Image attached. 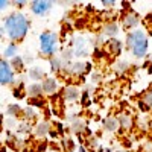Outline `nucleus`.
Wrapping results in <instances>:
<instances>
[{"label":"nucleus","instance_id":"nucleus-1","mask_svg":"<svg viewBox=\"0 0 152 152\" xmlns=\"http://www.w3.org/2000/svg\"><path fill=\"white\" fill-rule=\"evenodd\" d=\"M31 29V21L28 15H24L21 11H14L3 20V32L11 40V43H23L24 38L28 37V32Z\"/></svg>","mask_w":152,"mask_h":152},{"label":"nucleus","instance_id":"nucleus-2","mask_svg":"<svg viewBox=\"0 0 152 152\" xmlns=\"http://www.w3.org/2000/svg\"><path fill=\"white\" fill-rule=\"evenodd\" d=\"M125 49L131 52V55L137 59H143L149 52V37L148 32L142 28L126 32L125 35Z\"/></svg>","mask_w":152,"mask_h":152},{"label":"nucleus","instance_id":"nucleus-3","mask_svg":"<svg viewBox=\"0 0 152 152\" xmlns=\"http://www.w3.org/2000/svg\"><path fill=\"white\" fill-rule=\"evenodd\" d=\"M38 47H40V55L46 59L53 58L59 52V37L53 31H43L38 37Z\"/></svg>","mask_w":152,"mask_h":152},{"label":"nucleus","instance_id":"nucleus-4","mask_svg":"<svg viewBox=\"0 0 152 152\" xmlns=\"http://www.w3.org/2000/svg\"><path fill=\"white\" fill-rule=\"evenodd\" d=\"M93 64L88 61H82V59H73L70 62L66 64L64 73L62 75H67V76H78V78H84L85 75L91 73Z\"/></svg>","mask_w":152,"mask_h":152},{"label":"nucleus","instance_id":"nucleus-5","mask_svg":"<svg viewBox=\"0 0 152 152\" xmlns=\"http://www.w3.org/2000/svg\"><path fill=\"white\" fill-rule=\"evenodd\" d=\"M90 44L91 41L87 40L84 37H75L72 43H70V49L73 52V56L75 59H82V58H87L90 55Z\"/></svg>","mask_w":152,"mask_h":152},{"label":"nucleus","instance_id":"nucleus-6","mask_svg":"<svg viewBox=\"0 0 152 152\" xmlns=\"http://www.w3.org/2000/svg\"><path fill=\"white\" fill-rule=\"evenodd\" d=\"M15 81H17V76H15V72L12 70L9 61L0 58V85L12 87L15 85Z\"/></svg>","mask_w":152,"mask_h":152},{"label":"nucleus","instance_id":"nucleus-7","mask_svg":"<svg viewBox=\"0 0 152 152\" xmlns=\"http://www.w3.org/2000/svg\"><path fill=\"white\" fill-rule=\"evenodd\" d=\"M140 14L137 11H134L132 8L131 9H126L123 14L120 15V28H123L125 31H134L137 29L138 23H140Z\"/></svg>","mask_w":152,"mask_h":152},{"label":"nucleus","instance_id":"nucleus-8","mask_svg":"<svg viewBox=\"0 0 152 152\" xmlns=\"http://www.w3.org/2000/svg\"><path fill=\"white\" fill-rule=\"evenodd\" d=\"M69 128L75 135H82L88 129L87 119L84 116H81V114H78V113L72 114V116L69 117Z\"/></svg>","mask_w":152,"mask_h":152},{"label":"nucleus","instance_id":"nucleus-9","mask_svg":"<svg viewBox=\"0 0 152 152\" xmlns=\"http://www.w3.org/2000/svg\"><path fill=\"white\" fill-rule=\"evenodd\" d=\"M53 8V2L50 0H34V2L29 3V9L34 15L37 17H44L47 15Z\"/></svg>","mask_w":152,"mask_h":152},{"label":"nucleus","instance_id":"nucleus-10","mask_svg":"<svg viewBox=\"0 0 152 152\" xmlns=\"http://www.w3.org/2000/svg\"><path fill=\"white\" fill-rule=\"evenodd\" d=\"M81 94H82V90L79 85L76 84H70V85H66L62 88V99L69 104H75V102H79L81 100Z\"/></svg>","mask_w":152,"mask_h":152},{"label":"nucleus","instance_id":"nucleus-11","mask_svg":"<svg viewBox=\"0 0 152 152\" xmlns=\"http://www.w3.org/2000/svg\"><path fill=\"white\" fill-rule=\"evenodd\" d=\"M41 88H43V93L44 96H56L59 91V82L56 76H46V78L40 82Z\"/></svg>","mask_w":152,"mask_h":152},{"label":"nucleus","instance_id":"nucleus-12","mask_svg":"<svg viewBox=\"0 0 152 152\" xmlns=\"http://www.w3.org/2000/svg\"><path fill=\"white\" fill-rule=\"evenodd\" d=\"M137 105L142 113H149L152 111V88L145 90L140 96L137 97Z\"/></svg>","mask_w":152,"mask_h":152},{"label":"nucleus","instance_id":"nucleus-13","mask_svg":"<svg viewBox=\"0 0 152 152\" xmlns=\"http://www.w3.org/2000/svg\"><path fill=\"white\" fill-rule=\"evenodd\" d=\"M102 129L108 134H116L120 131V123H119V119L117 116H113V114H110V116H107L104 120H102Z\"/></svg>","mask_w":152,"mask_h":152},{"label":"nucleus","instance_id":"nucleus-14","mask_svg":"<svg viewBox=\"0 0 152 152\" xmlns=\"http://www.w3.org/2000/svg\"><path fill=\"white\" fill-rule=\"evenodd\" d=\"M117 119H119L120 129H122V131L129 132V131L134 129V126H135V119H134L132 114H129V113H122V114H119V116H117Z\"/></svg>","mask_w":152,"mask_h":152},{"label":"nucleus","instance_id":"nucleus-15","mask_svg":"<svg viewBox=\"0 0 152 152\" xmlns=\"http://www.w3.org/2000/svg\"><path fill=\"white\" fill-rule=\"evenodd\" d=\"M119 32H120V24L117 21H107L102 26V35L107 37L108 40H111V38H117Z\"/></svg>","mask_w":152,"mask_h":152},{"label":"nucleus","instance_id":"nucleus-16","mask_svg":"<svg viewBox=\"0 0 152 152\" xmlns=\"http://www.w3.org/2000/svg\"><path fill=\"white\" fill-rule=\"evenodd\" d=\"M66 64H67V62L62 59L59 55H55L53 58L49 59V67H50V72H52L53 75H62V73H64Z\"/></svg>","mask_w":152,"mask_h":152},{"label":"nucleus","instance_id":"nucleus-17","mask_svg":"<svg viewBox=\"0 0 152 152\" xmlns=\"http://www.w3.org/2000/svg\"><path fill=\"white\" fill-rule=\"evenodd\" d=\"M50 129H52V125H50L47 120H38L35 125H34V135L35 137H38V138H44L49 132H50Z\"/></svg>","mask_w":152,"mask_h":152},{"label":"nucleus","instance_id":"nucleus-18","mask_svg":"<svg viewBox=\"0 0 152 152\" xmlns=\"http://www.w3.org/2000/svg\"><path fill=\"white\" fill-rule=\"evenodd\" d=\"M123 43L119 40V38H111V40H107L105 41V47H107V52L111 53L113 56H117L122 53L123 50Z\"/></svg>","mask_w":152,"mask_h":152},{"label":"nucleus","instance_id":"nucleus-19","mask_svg":"<svg viewBox=\"0 0 152 152\" xmlns=\"http://www.w3.org/2000/svg\"><path fill=\"white\" fill-rule=\"evenodd\" d=\"M26 96L29 99H43L44 93L40 82H32L29 85H26Z\"/></svg>","mask_w":152,"mask_h":152},{"label":"nucleus","instance_id":"nucleus-20","mask_svg":"<svg viewBox=\"0 0 152 152\" xmlns=\"http://www.w3.org/2000/svg\"><path fill=\"white\" fill-rule=\"evenodd\" d=\"M46 73L44 70L40 67V66H32L28 69V78L32 81V82H41L44 78H46Z\"/></svg>","mask_w":152,"mask_h":152},{"label":"nucleus","instance_id":"nucleus-21","mask_svg":"<svg viewBox=\"0 0 152 152\" xmlns=\"http://www.w3.org/2000/svg\"><path fill=\"white\" fill-rule=\"evenodd\" d=\"M18 55V44L17 43H9L6 47H5V50H3V59H6V61H11L12 58H15Z\"/></svg>","mask_w":152,"mask_h":152},{"label":"nucleus","instance_id":"nucleus-22","mask_svg":"<svg viewBox=\"0 0 152 152\" xmlns=\"http://www.w3.org/2000/svg\"><path fill=\"white\" fill-rule=\"evenodd\" d=\"M9 64H11L12 70L15 72V75H17V73H21V72L26 70V62H24L23 56H20V55H17L15 58H12V59L9 61Z\"/></svg>","mask_w":152,"mask_h":152},{"label":"nucleus","instance_id":"nucleus-23","mask_svg":"<svg viewBox=\"0 0 152 152\" xmlns=\"http://www.w3.org/2000/svg\"><path fill=\"white\" fill-rule=\"evenodd\" d=\"M113 69H114V72H116V73L123 75V73H126V72L131 69V62H129V61H126V59H119V61L114 62Z\"/></svg>","mask_w":152,"mask_h":152},{"label":"nucleus","instance_id":"nucleus-24","mask_svg":"<svg viewBox=\"0 0 152 152\" xmlns=\"http://www.w3.org/2000/svg\"><path fill=\"white\" fill-rule=\"evenodd\" d=\"M12 96H14L15 99H18V100L26 97V85H24L23 81H20L18 84L14 85V88H12Z\"/></svg>","mask_w":152,"mask_h":152},{"label":"nucleus","instance_id":"nucleus-25","mask_svg":"<svg viewBox=\"0 0 152 152\" xmlns=\"http://www.w3.org/2000/svg\"><path fill=\"white\" fill-rule=\"evenodd\" d=\"M23 116L26 117L28 120H37L38 116H40V110H37L31 105H26L23 108Z\"/></svg>","mask_w":152,"mask_h":152},{"label":"nucleus","instance_id":"nucleus-26","mask_svg":"<svg viewBox=\"0 0 152 152\" xmlns=\"http://www.w3.org/2000/svg\"><path fill=\"white\" fill-rule=\"evenodd\" d=\"M6 113L11 117H18V116H23V108L18 104H9L6 108Z\"/></svg>","mask_w":152,"mask_h":152},{"label":"nucleus","instance_id":"nucleus-27","mask_svg":"<svg viewBox=\"0 0 152 152\" xmlns=\"http://www.w3.org/2000/svg\"><path fill=\"white\" fill-rule=\"evenodd\" d=\"M28 105H31V107H34L37 110H40V108H44L46 100L44 99H29L28 100Z\"/></svg>","mask_w":152,"mask_h":152},{"label":"nucleus","instance_id":"nucleus-28","mask_svg":"<svg viewBox=\"0 0 152 152\" xmlns=\"http://www.w3.org/2000/svg\"><path fill=\"white\" fill-rule=\"evenodd\" d=\"M102 79H104V75L100 73V72H93V73L90 75V81H91L93 85L100 84V82H102Z\"/></svg>","mask_w":152,"mask_h":152},{"label":"nucleus","instance_id":"nucleus-29","mask_svg":"<svg viewBox=\"0 0 152 152\" xmlns=\"http://www.w3.org/2000/svg\"><path fill=\"white\" fill-rule=\"evenodd\" d=\"M90 104H91V96L88 94L87 91H84V90H82V94H81V105L85 108V107H88Z\"/></svg>","mask_w":152,"mask_h":152},{"label":"nucleus","instance_id":"nucleus-30","mask_svg":"<svg viewBox=\"0 0 152 152\" xmlns=\"http://www.w3.org/2000/svg\"><path fill=\"white\" fill-rule=\"evenodd\" d=\"M87 145H88L87 149H97V148H99V146H97V138H96V137H88V138H87Z\"/></svg>","mask_w":152,"mask_h":152},{"label":"nucleus","instance_id":"nucleus-31","mask_svg":"<svg viewBox=\"0 0 152 152\" xmlns=\"http://www.w3.org/2000/svg\"><path fill=\"white\" fill-rule=\"evenodd\" d=\"M116 0H100V5L105 6V8H114L116 6Z\"/></svg>","mask_w":152,"mask_h":152},{"label":"nucleus","instance_id":"nucleus-32","mask_svg":"<svg viewBox=\"0 0 152 152\" xmlns=\"http://www.w3.org/2000/svg\"><path fill=\"white\" fill-rule=\"evenodd\" d=\"M145 24H146V28H148V32H149V35H152V15H151V14L146 17V20H145Z\"/></svg>","mask_w":152,"mask_h":152},{"label":"nucleus","instance_id":"nucleus-33","mask_svg":"<svg viewBox=\"0 0 152 152\" xmlns=\"http://www.w3.org/2000/svg\"><path fill=\"white\" fill-rule=\"evenodd\" d=\"M11 5H14L15 8H24L28 6V2L26 0H15V2H11Z\"/></svg>","mask_w":152,"mask_h":152},{"label":"nucleus","instance_id":"nucleus-34","mask_svg":"<svg viewBox=\"0 0 152 152\" xmlns=\"http://www.w3.org/2000/svg\"><path fill=\"white\" fill-rule=\"evenodd\" d=\"M143 149H145V152H152V138H148V140L145 142Z\"/></svg>","mask_w":152,"mask_h":152},{"label":"nucleus","instance_id":"nucleus-35","mask_svg":"<svg viewBox=\"0 0 152 152\" xmlns=\"http://www.w3.org/2000/svg\"><path fill=\"white\" fill-rule=\"evenodd\" d=\"M9 5H11L9 0H0V11H5Z\"/></svg>","mask_w":152,"mask_h":152},{"label":"nucleus","instance_id":"nucleus-36","mask_svg":"<svg viewBox=\"0 0 152 152\" xmlns=\"http://www.w3.org/2000/svg\"><path fill=\"white\" fill-rule=\"evenodd\" d=\"M76 152H88V149H87V146L79 145V146H78V149H76Z\"/></svg>","mask_w":152,"mask_h":152},{"label":"nucleus","instance_id":"nucleus-37","mask_svg":"<svg viewBox=\"0 0 152 152\" xmlns=\"http://www.w3.org/2000/svg\"><path fill=\"white\" fill-rule=\"evenodd\" d=\"M148 131H149V134H151V137H152V119H149V125H148Z\"/></svg>","mask_w":152,"mask_h":152},{"label":"nucleus","instance_id":"nucleus-38","mask_svg":"<svg viewBox=\"0 0 152 152\" xmlns=\"http://www.w3.org/2000/svg\"><path fill=\"white\" fill-rule=\"evenodd\" d=\"M96 152H105V148H100V146H99V148L96 149Z\"/></svg>","mask_w":152,"mask_h":152},{"label":"nucleus","instance_id":"nucleus-39","mask_svg":"<svg viewBox=\"0 0 152 152\" xmlns=\"http://www.w3.org/2000/svg\"><path fill=\"white\" fill-rule=\"evenodd\" d=\"M116 152H129V151H128V149H125V148H122V149H117Z\"/></svg>","mask_w":152,"mask_h":152},{"label":"nucleus","instance_id":"nucleus-40","mask_svg":"<svg viewBox=\"0 0 152 152\" xmlns=\"http://www.w3.org/2000/svg\"><path fill=\"white\" fill-rule=\"evenodd\" d=\"M105 152H113V149L111 148H105Z\"/></svg>","mask_w":152,"mask_h":152},{"label":"nucleus","instance_id":"nucleus-41","mask_svg":"<svg viewBox=\"0 0 152 152\" xmlns=\"http://www.w3.org/2000/svg\"><path fill=\"white\" fill-rule=\"evenodd\" d=\"M151 15H152V12H151Z\"/></svg>","mask_w":152,"mask_h":152}]
</instances>
